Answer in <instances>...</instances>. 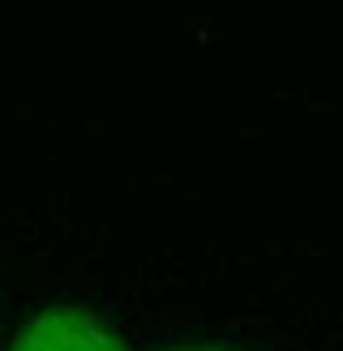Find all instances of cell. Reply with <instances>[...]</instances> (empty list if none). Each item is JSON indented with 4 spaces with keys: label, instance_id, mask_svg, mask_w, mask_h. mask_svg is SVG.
Segmentation results:
<instances>
[{
    "label": "cell",
    "instance_id": "6da1fadb",
    "mask_svg": "<svg viewBox=\"0 0 343 351\" xmlns=\"http://www.w3.org/2000/svg\"><path fill=\"white\" fill-rule=\"evenodd\" d=\"M13 351H125L120 339L95 313L82 308H43L17 335Z\"/></svg>",
    "mask_w": 343,
    "mask_h": 351
},
{
    "label": "cell",
    "instance_id": "7a4b0ae2",
    "mask_svg": "<svg viewBox=\"0 0 343 351\" xmlns=\"http://www.w3.org/2000/svg\"><path fill=\"white\" fill-rule=\"evenodd\" d=\"M189 351H215V347H189Z\"/></svg>",
    "mask_w": 343,
    "mask_h": 351
}]
</instances>
